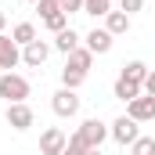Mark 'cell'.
<instances>
[{"label":"cell","mask_w":155,"mask_h":155,"mask_svg":"<svg viewBox=\"0 0 155 155\" xmlns=\"http://www.w3.org/2000/svg\"><path fill=\"white\" fill-rule=\"evenodd\" d=\"M51 108H54V116H58V119H76V116H79V94H76V90H69V87H61V90L51 97Z\"/></svg>","instance_id":"3"},{"label":"cell","mask_w":155,"mask_h":155,"mask_svg":"<svg viewBox=\"0 0 155 155\" xmlns=\"http://www.w3.org/2000/svg\"><path fill=\"white\" fill-rule=\"evenodd\" d=\"M87 152H90V148H87V144L79 141L76 134H72V137H69V144H65V152H61V155H87Z\"/></svg>","instance_id":"21"},{"label":"cell","mask_w":155,"mask_h":155,"mask_svg":"<svg viewBox=\"0 0 155 155\" xmlns=\"http://www.w3.org/2000/svg\"><path fill=\"white\" fill-rule=\"evenodd\" d=\"M108 137L116 141V144H123V148H130L137 137H141V123L130 116H119L116 123H108Z\"/></svg>","instance_id":"2"},{"label":"cell","mask_w":155,"mask_h":155,"mask_svg":"<svg viewBox=\"0 0 155 155\" xmlns=\"http://www.w3.org/2000/svg\"><path fill=\"white\" fill-rule=\"evenodd\" d=\"M119 11H126V15L134 18L137 11H144V0H119Z\"/></svg>","instance_id":"23"},{"label":"cell","mask_w":155,"mask_h":155,"mask_svg":"<svg viewBox=\"0 0 155 155\" xmlns=\"http://www.w3.org/2000/svg\"><path fill=\"white\" fill-rule=\"evenodd\" d=\"M76 137L87 144V148H101L105 137H108V123H101V119H83L79 130H76Z\"/></svg>","instance_id":"4"},{"label":"cell","mask_w":155,"mask_h":155,"mask_svg":"<svg viewBox=\"0 0 155 155\" xmlns=\"http://www.w3.org/2000/svg\"><path fill=\"white\" fill-rule=\"evenodd\" d=\"M148 72H152V69H148L144 61H137V58H134V61H126V65H123V72H119V76L130 79V83H141V90H144V79H148Z\"/></svg>","instance_id":"12"},{"label":"cell","mask_w":155,"mask_h":155,"mask_svg":"<svg viewBox=\"0 0 155 155\" xmlns=\"http://www.w3.org/2000/svg\"><path fill=\"white\" fill-rule=\"evenodd\" d=\"M58 7H61L65 15H79V11H83V0H58Z\"/></svg>","instance_id":"24"},{"label":"cell","mask_w":155,"mask_h":155,"mask_svg":"<svg viewBox=\"0 0 155 155\" xmlns=\"http://www.w3.org/2000/svg\"><path fill=\"white\" fill-rule=\"evenodd\" d=\"M112 94H116L119 101H126V105H130V101H134V97H141L144 90H141V83H130V79L119 76V79H116V87H112Z\"/></svg>","instance_id":"14"},{"label":"cell","mask_w":155,"mask_h":155,"mask_svg":"<svg viewBox=\"0 0 155 155\" xmlns=\"http://www.w3.org/2000/svg\"><path fill=\"white\" fill-rule=\"evenodd\" d=\"M43 25H47V29H51V33L58 36L61 29H69V15H65V11H58V15H51V18H43Z\"/></svg>","instance_id":"20"},{"label":"cell","mask_w":155,"mask_h":155,"mask_svg":"<svg viewBox=\"0 0 155 155\" xmlns=\"http://www.w3.org/2000/svg\"><path fill=\"white\" fill-rule=\"evenodd\" d=\"M65 144H69V137H65L61 126H47V130L40 134V155H61Z\"/></svg>","instance_id":"5"},{"label":"cell","mask_w":155,"mask_h":155,"mask_svg":"<svg viewBox=\"0 0 155 155\" xmlns=\"http://www.w3.org/2000/svg\"><path fill=\"white\" fill-rule=\"evenodd\" d=\"M29 4H36V0H29Z\"/></svg>","instance_id":"28"},{"label":"cell","mask_w":155,"mask_h":155,"mask_svg":"<svg viewBox=\"0 0 155 155\" xmlns=\"http://www.w3.org/2000/svg\"><path fill=\"white\" fill-rule=\"evenodd\" d=\"M79 40H83V36H79L76 29L69 25V29H61V33L54 36V47H58V51H61V54L69 58V54H72V51H76V47H79Z\"/></svg>","instance_id":"13"},{"label":"cell","mask_w":155,"mask_h":155,"mask_svg":"<svg viewBox=\"0 0 155 155\" xmlns=\"http://www.w3.org/2000/svg\"><path fill=\"white\" fill-rule=\"evenodd\" d=\"M11 40H15L18 47H29L33 40H40L36 36V25H33V22H18V25L11 29Z\"/></svg>","instance_id":"16"},{"label":"cell","mask_w":155,"mask_h":155,"mask_svg":"<svg viewBox=\"0 0 155 155\" xmlns=\"http://www.w3.org/2000/svg\"><path fill=\"white\" fill-rule=\"evenodd\" d=\"M130 155H155V137H137L130 144Z\"/></svg>","instance_id":"19"},{"label":"cell","mask_w":155,"mask_h":155,"mask_svg":"<svg viewBox=\"0 0 155 155\" xmlns=\"http://www.w3.org/2000/svg\"><path fill=\"white\" fill-rule=\"evenodd\" d=\"M7 126H11V130H18V134H22V130H29V126H33V123H36V116H33V108H29V101H22V105H7Z\"/></svg>","instance_id":"6"},{"label":"cell","mask_w":155,"mask_h":155,"mask_svg":"<svg viewBox=\"0 0 155 155\" xmlns=\"http://www.w3.org/2000/svg\"><path fill=\"white\" fill-rule=\"evenodd\" d=\"M15 65H22V47L7 33H0V72H11Z\"/></svg>","instance_id":"7"},{"label":"cell","mask_w":155,"mask_h":155,"mask_svg":"<svg viewBox=\"0 0 155 155\" xmlns=\"http://www.w3.org/2000/svg\"><path fill=\"white\" fill-rule=\"evenodd\" d=\"M36 11H40V18H51V15H58L61 7H58V0H36Z\"/></svg>","instance_id":"22"},{"label":"cell","mask_w":155,"mask_h":155,"mask_svg":"<svg viewBox=\"0 0 155 155\" xmlns=\"http://www.w3.org/2000/svg\"><path fill=\"white\" fill-rule=\"evenodd\" d=\"M0 76H4V72H0Z\"/></svg>","instance_id":"29"},{"label":"cell","mask_w":155,"mask_h":155,"mask_svg":"<svg viewBox=\"0 0 155 155\" xmlns=\"http://www.w3.org/2000/svg\"><path fill=\"white\" fill-rule=\"evenodd\" d=\"M105 29H108L112 36H123V33H130V15H126V11H116V7H112V11L105 15Z\"/></svg>","instance_id":"11"},{"label":"cell","mask_w":155,"mask_h":155,"mask_svg":"<svg viewBox=\"0 0 155 155\" xmlns=\"http://www.w3.org/2000/svg\"><path fill=\"white\" fill-rule=\"evenodd\" d=\"M83 79H87V72H79V69H61V87H69V90H79L83 87Z\"/></svg>","instance_id":"18"},{"label":"cell","mask_w":155,"mask_h":155,"mask_svg":"<svg viewBox=\"0 0 155 155\" xmlns=\"http://www.w3.org/2000/svg\"><path fill=\"white\" fill-rule=\"evenodd\" d=\"M144 94H148V97H155V69L148 72V79H144Z\"/></svg>","instance_id":"25"},{"label":"cell","mask_w":155,"mask_h":155,"mask_svg":"<svg viewBox=\"0 0 155 155\" xmlns=\"http://www.w3.org/2000/svg\"><path fill=\"white\" fill-rule=\"evenodd\" d=\"M29 79L18 76V72H4L0 76V97L7 101V105H22V101H29Z\"/></svg>","instance_id":"1"},{"label":"cell","mask_w":155,"mask_h":155,"mask_svg":"<svg viewBox=\"0 0 155 155\" xmlns=\"http://www.w3.org/2000/svg\"><path fill=\"white\" fill-rule=\"evenodd\" d=\"M83 40H87V51H90V54H108L112 43H116V36H112L108 29H90Z\"/></svg>","instance_id":"10"},{"label":"cell","mask_w":155,"mask_h":155,"mask_svg":"<svg viewBox=\"0 0 155 155\" xmlns=\"http://www.w3.org/2000/svg\"><path fill=\"white\" fill-rule=\"evenodd\" d=\"M112 11V0H83V15H94V18H105Z\"/></svg>","instance_id":"17"},{"label":"cell","mask_w":155,"mask_h":155,"mask_svg":"<svg viewBox=\"0 0 155 155\" xmlns=\"http://www.w3.org/2000/svg\"><path fill=\"white\" fill-rule=\"evenodd\" d=\"M87 155H105V152H101V148H90V152H87Z\"/></svg>","instance_id":"27"},{"label":"cell","mask_w":155,"mask_h":155,"mask_svg":"<svg viewBox=\"0 0 155 155\" xmlns=\"http://www.w3.org/2000/svg\"><path fill=\"white\" fill-rule=\"evenodd\" d=\"M47 58H51V43L47 40H33L29 47H22V65H29V69H40Z\"/></svg>","instance_id":"8"},{"label":"cell","mask_w":155,"mask_h":155,"mask_svg":"<svg viewBox=\"0 0 155 155\" xmlns=\"http://www.w3.org/2000/svg\"><path fill=\"white\" fill-rule=\"evenodd\" d=\"M126 116L137 119V123H152V119H155V97H148V94L134 97V101L126 105Z\"/></svg>","instance_id":"9"},{"label":"cell","mask_w":155,"mask_h":155,"mask_svg":"<svg viewBox=\"0 0 155 155\" xmlns=\"http://www.w3.org/2000/svg\"><path fill=\"white\" fill-rule=\"evenodd\" d=\"M4 29H7V15L0 11V33H4Z\"/></svg>","instance_id":"26"},{"label":"cell","mask_w":155,"mask_h":155,"mask_svg":"<svg viewBox=\"0 0 155 155\" xmlns=\"http://www.w3.org/2000/svg\"><path fill=\"white\" fill-rule=\"evenodd\" d=\"M65 65H69V69H79V72H90V65H94V54H90L87 47H76V51L65 58Z\"/></svg>","instance_id":"15"}]
</instances>
